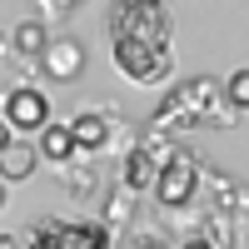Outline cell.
<instances>
[{"label":"cell","mask_w":249,"mask_h":249,"mask_svg":"<svg viewBox=\"0 0 249 249\" xmlns=\"http://www.w3.org/2000/svg\"><path fill=\"white\" fill-rule=\"evenodd\" d=\"M115 70L135 85H164L175 75V20L164 0H115L105 15Z\"/></svg>","instance_id":"cell-1"},{"label":"cell","mask_w":249,"mask_h":249,"mask_svg":"<svg viewBox=\"0 0 249 249\" xmlns=\"http://www.w3.org/2000/svg\"><path fill=\"white\" fill-rule=\"evenodd\" d=\"M25 249H110V234L90 219H35Z\"/></svg>","instance_id":"cell-2"},{"label":"cell","mask_w":249,"mask_h":249,"mask_svg":"<svg viewBox=\"0 0 249 249\" xmlns=\"http://www.w3.org/2000/svg\"><path fill=\"white\" fill-rule=\"evenodd\" d=\"M195 184H199V164H195V155L179 150V144H170V150L155 160L150 190L160 195L164 210H170V204H190V199H195Z\"/></svg>","instance_id":"cell-3"},{"label":"cell","mask_w":249,"mask_h":249,"mask_svg":"<svg viewBox=\"0 0 249 249\" xmlns=\"http://www.w3.org/2000/svg\"><path fill=\"white\" fill-rule=\"evenodd\" d=\"M0 120H5V130H25V135H35L40 124H50V100L40 95L35 85H20V90L5 95Z\"/></svg>","instance_id":"cell-4"},{"label":"cell","mask_w":249,"mask_h":249,"mask_svg":"<svg viewBox=\"0 0 249 249\" xmlns=\"http://www.w3.org/2000/svg\"><path fill=\"white\" fill-rule=\"evenodd\" d=\"M175 110L195 115L199 124H234V110L214 100V80H190V85L175 95Z\"/></svg>","instance_id":"cell-5"},{"label":"cell","mask_w":249,"mask_h":249,"mask_svg":"<svg viewBox=\"0 0 249 249\" xmlns=\"http://www.w3.org/2000/svg\"><path fill=\"white\" fill-rule=\"evenodd\" d=\"M40 60H45L50 80H75V75H80V60H85V50H80L75 40H50V45L40 50Z\"/></svg>","instance_id":"cell-6"},{"label":"cell","mask_w":249,"mask_h":249,"mask_svg":"<svg viewBox=\"0 0 249 249\" xmlns=\"http://www.w3.org/2000/svg\"><path fill=\"white\" fill-rule=\"evenodd\" d=\"M65 130H70V144H75V150H100V144L110 140V124L100 120V115H90V110H85V115H75Z\"/></svg>","instance_id":"cell-7"},{"label":"cell","mask_w":249,"mask_h":249,"mask_svg":"<svg viewBox=\"0 0 249 249\" xmlns=\"http://www.w3.org/2000/svg\"><path fill=\"white\" fill-rule=\"evenodd\" d=\"M30 170H35V150L30 144H5V150H0V184L25 179Z\"/></svg>","instance_id":"cell-8"},{"label":"cell","mask_w":249,"mask_h":249,"mask_svg":"<svg viewBox=\"0 0 249 249\" xmlns=\"http://www.w3.org/2000/svg\"><path fill=\"white\" fill-rule=\"evenodd\" d=\"M35 135H40V155H45V160H70V155H75L65 124H40Z\"/></svg>","instance_id":"cell-9"},{"label":"cell","mask_w":249,"mask_h":249,"mask_svg":"<svg viewBox=\"0 0 249 249\" xmlns=\"http://www.w3.org/2000/svg\"><path fill=\"white\" fill-rule=\"evenodd\" d=\"M150 179H155V155L150 150H130L124 155V184L130 190H150Z\"/></svg>","instance_id":"cell-10"},{"label":"cell","mask_w":249,"mask_h":249,"mask_svg":"<svg viewBox=\"0 0 249 249\" xmlns=\"http://www.w3.org/2000/svg\"><path fill=\"white\" fill-rule=\"evenodd\" d=\"M45 45H50V35H45L40 20H20V25H15V50L20 55H40Z\"/></svg>","instance_id":"cell-11"},{"label":"cell","mask_w":249,"mask_h":249,"mask_svg":"<svg viewBox=\"0 0 249 249\" xmlns=\"http://www.w3.org/2000/svg\"><path fill=\"white\" fill-rule=\"evenodd\" d=\"M224 105H230L234 115L249 105V70H234L230 80H224Z\"/></svg>","instance_id":"cell-12"},{"label":"cell","mask_w":249,"mask_h":249,"mask_svg":"<svg viewBox=\"0 0 249 249\" xmlns=\"http://www.w3.org/2000/svg\"><path fill=\"white\" fill-rule=\"evenodd\" d=\"M5 144H10V130H5V120H0V150H5Z\"/></svg>","instance_id":"cell-13"},{"label":"cell","mask_w":249,"mask_h":249,"mask_svg":"<svg viewBox=\"0 0 249 249\" xmlns=\"http://www.w3.org/2000/svg\"><path fill=\"white\" fill-rule=\"evenodd\" d=\"M184 249H214V244H204V239H190V244H184Z\"/></svg>","instance_id":"cell-14"},{"label":"cell","mask_w":249,"mask_h":249,"mask_svg":"<svg viewBox=\"0 0 249 249\" xmlns=\"http://www.w3.org/2000/svg\"><path fill=\"white\" fill-rule=\"evenodd\" d=\"M0 249H15V239H10V234H0Z\"/></svg>","instance_id":"cell-15"},{"label":"cell","mask_w":249,"mask_h":249,"mask_svg":"<svg viewBox=\"0 0 249 249\" xmlns=\"http://www.w3.org/2000/svg\"><path fill=\"white\" fill-rule=\"evenodd\" d=\"M0 204H5V184H0Z\"/></svg>","instance_id":"cell-16"}]
</instances>
